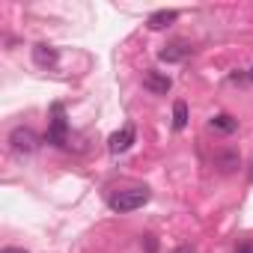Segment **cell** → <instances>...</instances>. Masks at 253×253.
Segmentation results:
<instances>
[{"label": "cell", "instance_id": "obj_1", "mask_svg": "<svg viewBox=\"0 0 253 253\" xmlns=\"http://www.w3.org/2000/svg\"><path fill=\"white\" fill-rule=\"evenodd\" d=\"M146 203H149V188H125V191L110 194V200H107V206L113 211H119V214L134 211V209H140Z\"/></svg>", "mask_w": 253, "mask_h": 253}, {"label": "cell", "instance_id": "obj_2", "mask_svg": "<svg viewBox=\"0 0 253 253\" xmlns=\"http://www.w3.org/2000/svg\"><path fill=\"white\" fill-rule=\"evenodd\" d=\"M9 143H12V149H15V152H36L39 137H36V131H33V128H24V125H18V128L9 134Z\"/></svg>", "mask_w": 253, "mask_h": 253}, {"label": "cell", "instance_id": "obj_3", "mask_svg": "<svg viewBox=\"0 0 253 253\" xmlns=\"http://www.w3.org/2000/svg\"><path fill=\"white\" fill-rule=\"evenodd\" d=\"M66 131H69V125H66L63 107L54 104V119H51V128H48V143H54V146H66Z\"/></svg>", "mask_w": 253, "mask_h": 253}, {"label": "cell", "instance_id": "obj_4", "mask_svg": "<svg viewBox=\"0 0 253 253\" xmlns=\"http://www.w3.org/2000/svg\"><path fill=\"white\" fill-rule=\"evenodd\" d=\"M134 143V125H125L122 131H113L110 137H107V149L113 152V155H119V152H125Z\"/></svg>", "mask_w": 253, "mask_h": 253}, {"label": "cell", "instance_id": "obj_5", "mask_svg": "<svg viewBox=\"0 0 253 253\" xmlns=\"http://www.w3.org/2000/svg\"><path fill=\"white\" fill-rule=\"evenodd\" d=\"M191 51H194V48H191L188 42H182V39H176V42H170V45H164L158 57H161L164 63H182L185 57H191Z\"/></svg>", "mask_w": 253, "mask_h": 253}, {"label": "cell", "instance_id": "obj_6", "mask_svg": "<svg viewBox=\"0 0 253 253\" xmlns=\"http://www.w3.org/2000/svg\"><path fill=\"white\" fill-rule=\"evenodd\" d=\"M143 86L152 89V92H158V95H164V92H170V78L161 75V72H146L143 75Z\"/></svg>", "mask_w": 253, "mask_h": 253}, {"label": "cell", "instance_id": "obj_7", "mask_svg": "<svg viewBox=\"0 0 253 253\" xmlns=\"http://www.w3.org/2000/svg\"><path fill=\"white\" fill-rule=\"evenodd\" d=\"M176 15H179L176 9H158V12H152V15H149V27H152V30H164L167 24H173V21H176Z\"/></svg>", "mask_w": 253, "mask_h": 253}, {"label": "cell", "instance_id": "obj_8", "mask_svg": "<svg viewBox=\"0 0 253 253\" xmlns=\"http://www.w3.org/2000/svg\"><path fill=\"white\" fill-rule=\"evenodd\" d=\"M33 60H36V66H54L57 63V51L51 45H36L33 48Z\"/></svg>", "mask_w": 253, "mask_h": 253}, {"label": "cell", "instance_id": "obj_9", "mask_svg": "<svg viewBox=\"0 0 253 253\" xmlns=\"http://www.w3.org/2000/svg\"><path fill=\"white\" fill-rule=\"evenodd\" d=\"M211 128H217V131H223V134H232V131L238 128V122H235L229 113H217V116L211 119Z\"/></svg>", "mask_w": 253, "mask_h": 253}, {"label": "cell", "instance_id": "obj_10", "mask_svg": "<svg viewBox=\"0 0 253 253\" xmlns=\"http://www.w3.org/2000/svg\"><path fill=\"white\" fill-rule=\"evenodd\" d=\"M173 125H176L179 131L188 125V104H185V101H176V104H173Z\"/></svg>", "mask_w": 253, "mask_h": 253}, {"label": "cell", "instance_id": "obj_11", "mask_svg": "<svg viewBox=\"0 0 253 253\" xmlns=\"http://www.w3.org/2000/svg\"><path fill=\"white\" fill-rule=\"evenodd\" d=\"M217 167H220L223 173H232V170L238 167V155H235V152H223V155H217Z\"/></svg>", "mask_w": 253, "mask_h": 253}, {"label": "cell", "instance_id": "obj_12", "mask_svg": "<svg viewBox=\"0 0 253 253\" xmlns=\"http://www.w3.org/2000/svg\"><path fill=\"white\" fill-rule=\"evenodd\" d=\"M155 247H158V244H155V238H152V235H146V250H149V253H155Z\"/></svg>", "mask_w": 253, "mask_h": 253}, {"label": "cell", "instance_id": "obj_13", "mask_svg": "<svg viewBox=\"0 0 253 253\" xmlns=\"http://www.w3.org/2000/svg\"><path fill=\"white\" fill-rule=\"evenodd\" d=\"M235 253H253V244H241V247H238Z\"/></svg>", "mask_w": 253, "mask_h": 253}, {"label": "cell", "instance_id": "obj_14", "mask_svg": "<svg viewBox=\"0 0 253 253\" xmlns=\"http://www.w3.org/2000/svg\"><path fill=\"white\" fill-rule=\"evenodd\" d=\"M0 253H27V250H21V247H6V250H0Z\"/></svg>", "mask_w": 253, "mask_h": 253}, {"label": "cell", "instance_id": "obj_15", "mask_svg": "<svg viewBox=\"0 0 253 253\" xmlns=\"http://www.w3.org/2000/svg\"><path fill=\"white\" fill-rule=\"evenodd\" d=\"M173 253H194V250H191V247H176Z\"/></svg>", "mask_w": 253, "mask_h": 253}, {"label": "cell", "instance_id": "obj_16", "mask_svg": "<svg viewBox=\"0 0 253 253\" xmlns=\"http://www.w3.org/2000/svg\"><path fill=\"white\" fill-rule=\"evenodd\" d=\"M247 78H250V81H253V69H250V75H247Z\"/></svg>", "mask_w": 253, "mask_h": 253}]
</instances>
